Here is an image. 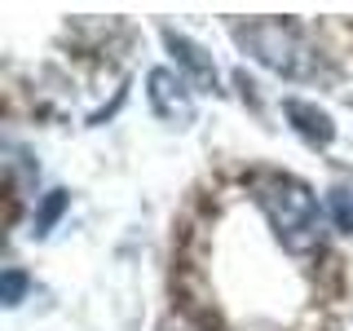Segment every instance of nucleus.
Returning <instances> with one entry per match:
<instances>
[{
    "label": "nucleus",
    "mask_w": 353,
    "mask_h": 331,
    "mask_svg": "<svg viewBox=\"0 0 353 331\" xmlns=\"http://www.w3.org/2000/svg\"><path fill=\"white\" fill-rule=\"evenodd\" d=\"M163 44H168L181 80H190L194 88H203V93H216V62L208 58L203 44H194L190 36H181V31H172V27H163Z\"/></svg>",
    "instance_id": "4"
},
{
    "label": "nucleus",
    "mask_w": 353,
    "mask_h": 331,
    "mask_svg": "<svg viewBox=\"0 0 353 331\" xmlns=\"http://www.w3.org/2000/svg\"><path fill=\"white\" fill-rule=\"evenodd\" d=\"M146 97H150V110L163 119V124L172 128H190L194 124V88L181 80L176 71H168V66H154V71L146 75Z\"/></svg>",
    "instance_id": "3"
},
{
    "label": "nucleus",
    "mask_w": 353,
    "mask_h": 331,
    "mask_svg": "<svg viewBox=\"0 0 353 331\" xmlns=\"http://www.w3.org/2000/svg\"><path fill=\"white\" fill-rule=\"evenodd\" d=\"M327 212H331V221H336L340 234H353V185H331Z\"/></svg>",
    "instance_id": "6"
},
{
    "label": "nucleus",
    "mask_w": 353,
    "mask_h": 331,
    "mask_svg": "<svg viewBox=\"0 0 353 331\" xmlns=\"http://www.w3.org/2000/svg\"><path fill=\"white\" fill-rule=\"evenodd\" d=\"M234 40L248 58H256L265 71L283 75V80H314L323 71V58L309 44V36L287 18H252L234 22Z\"/></svg>",
    "instance_id": "2"
},
{
    "label": "nucleus",
    "mask_w": 353,
    "mask_h": 331,
    "mask_svg": "<svg viewBox=\"0 0 353 331\" xmlns=\"http://www.w3.org/2000/svg\"><path fill=\"white\" fill-rule=\"evenodd\" d=\"M248 185H252V199H256L261 217L270 221L274 239H279L292 257L318 252V243H323V212H318V194L309 190L301 177L256 172Z\"/></svg>",
    "instance_id": "1"
},
{
    "label": "nucleus",
    "mask_w": 353,
    "mask_h": 331,
    "mask_svg": "<svg viewBox=\"0 0 353 331\" xmlns=\"http://www.w3.org/2000/svg\"><path fill=\"white\" fill-rule=\"evenodd\" d=\"M283 115L292 119V128L301 132L309 146H331V137H336V124H331V115L318 102H305V97H287L283 102Z\"/></svg>",
    "instance_id": "5"
},
{
    "label": "nucleus",
    "mask_w": 353,
    "mask_h": 331,
    "mask_svg": "<svg viewBox=\"0 0 353 331\" xmlns=\"http://www.w3.org/2000/svg\"><path fill=\"white\" fill-rule=\"evenodd\" d=\"M66 203H71L66 190H49V194H44V203L36 208V234H49V230L58 225V217L66 212Z\"/></svg>",
    "instance_id": "7"
},
{
    "label": "nucleus",
    "mask_w": 353,
    "mask_h": 331,
    "mask_svg": "<svg viewBox=\"0 0 353 331\" xmlns=\"http://www.w3.org/2000/svg\"><path fill=\"white\" fill-rule=\"evenodd\" d=\"M22 296H27V274H22V270H5V279H0V301L14 309V305H22Z\"/></svg>",
    "instance_id": "8"
}]
</instances>
